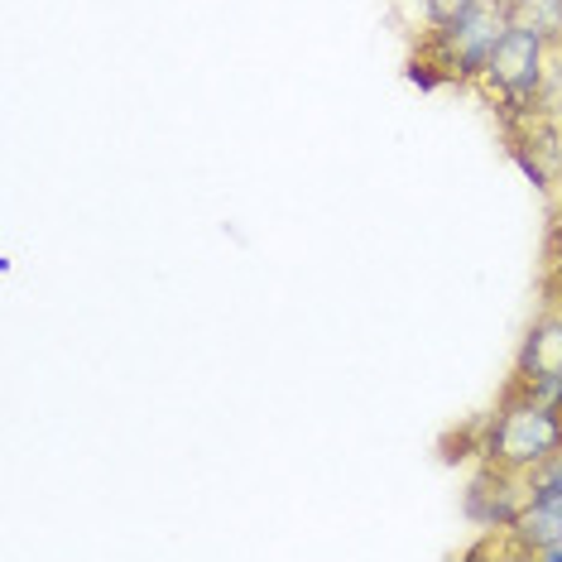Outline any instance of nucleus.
I'll return each instance as SVG.
<instances>
[{"label": "nucleus", "mask_w": 562, "mask_h": 562, "mask_svg": "<svg viewBox=\"0 0 562 562\" xmlns=\"http://www.w3.org/2000/svg\"><path fill=\"white\" fill-rule=\"evenodd\" d=\"M558 447H562V404L539 400L533 390L515 385L509 400L501 404V414H495L491 442H485V462L529 476V471L543 467Z\"/></svg>", "instance_id": "1"}, {"label": "nucleus", "mask_w": 562, "mask_h": 562, "mask_svg": "<svg viewBox=\"0 0 562 562\" xmlns=\"http://www.w3.org/2000/svg\"><path fill=\"white\" fill-rule=\"evenodd\" d=\"M505 30H509V10L495 5V0H481L467 20L432 30L428 68H442V78H457V82H476L485 78V63H491Z\"/></svg>", "instance_id": "2"}, {"label": "nucleus", "mask_w": 562, "mask_h": 562, "mask_svg": "<svg viewBox=\"0 0 562 562\" xmlns=\"http://www.w3.org/2000/svg\"><path fill=\"white\" fill-rule=\"evenodd\" d=\"M548 54H553V44L539 40L533 30H519V24H509L501 34V44H495L491 63H485V78L495 92H501L509 106H524L533 111V97H539L543 87V72H548Z\"/></svg>", "instance_id": "3"}, {"label": "nucleus", "mask_w": 562, "mask_h": 562, "mask_svg": "<svg viewBox=\"0 0 562 562\" xmlns=\"http://www.w3.org/2000/svg\"><path fill=\"white\" fill-rule=\"evenodd\" d=\"M524 501H529V476L509 471V467H495V462H485L481 476L467 485V515H471V524H481V529L509 533V524L519 519Z\"/></svg>", "instance_id": "4"}, {"label": "nucleus", "mask_w": 562, "mask_h": 562, "mask_svg": "<svg viewBox=\"0 0 562 562\" xmlns=\"http://www.w3.org/2000/svg\"><path fill=\"white\" fill-rule=\"evenodd\" d=\"M562 370V313H548L543 323H533V331L524 337V351H519V370H515V385L543 394L553 385V375Z\"/></svg>", "instance_id": "5"}, {"label": "nucleus", "mask_w": 562, "mask_h": 562, "mask_svg": "<svg viewBox=\"0 0 562 562\" xmlns=\"http://www.w3.org/2000/svg\"><path fill=\"white\" fill-rule=\"evenodd\" d=\"M509 533L519 539V553H539V548L562 539V491L558 485H533L529 481V501H524L519 519L509 524Z\"/></svg>", "instance_id": "6"}, {"label": "nucleus", "mask_w": 562, "mask_h": 562, "mask_svg": "<svg viewBox=\"0 0 562 562\" xmlns=\"http://www.w3.org/2000/svg\"><path fill=\"white\" fill-rule=\"evenodd\" d=\"M505 10H509V24L533 30L539 40L562 48V0H505Z\"/></svg>", "instance_id": "7"}, {"label": "nucleus", "mask_w": 562, "mask_h": 562, "mask_svg": "<svg viewBox=\"0 0 562 562\" xmlns=\"http://www.w3.org/2000/svg\"><path fill=\"white\" fill-rule=\"evenodd\" d=\"M533 116L562 125V48H553V54H548L543 87H539V97H533Z\"/></svg>", "instance_id": "8"}, {"label": "nucleus", "mask_w": 562, "mask_h": 562, "mask_svg": "<svg viewBox=\"0 0 562 562\" xmlns=\"http://www.w3.org/2000/svg\"><path fill=\"white\" fill-rule=\"evenodd\" d=\"M476 5L481 0H424V20H428V30H442V24L467 20Z\"/></svg>", "instance_id": "9"}, {"label": "nucleus", "mask_w": 562, "mask_h": 562, "mask_svg": "<svg viewBox=\"0 0 562 562\" xmlns=\"http://www.w3.org/2000/svg\"><path fill=\"white\" fill-rule=\"evenodd\" d=\"M529 481H533V485H558V491H562V447H558L553 457H548L543 467L529 471Z\"/></svg>", "instance_id": "10"}, {"label": "nucleus", "mask_w": 562, "mask_h": 562, "mask_svg": "<svg viewBox=\"0 0 562 562\" xmlns=\"http://www.w3.org/2000/svg\"><path fill=\"white\" fill-rule=\"evenodd\" d=\"M548 260H553V279L562 284V212H558V222H553V240H548Z\"/></svg>", "instance_id": "11"}, {"label": "nucleus", "mask_w": 562, "mask_h": 562, "mask_svg": "<svg viewBox=\"0 0 562 562\" xmlns=\"http://www.w3.org/2000/svg\"><path fill=\"white\" fill-rule=\"evenodd\" d=\"M533 558H543V562H562V539H558V543H548V548H539Z\"/></svg>", "instance_id": "12"}, {"label": "nucleus", "mask_w": 562, "mask_h": 562, "mask_svg": "<svg viewBox=\"0 0 562 562\" xmlns=\"http://www.w3.org/2000/svg\"><path fill=\"white\" fill-rule=\"evenodd\" d=\"M495 5H505V0H495Z\"/></svg>", "instance_id": "13"}]
</instances>
